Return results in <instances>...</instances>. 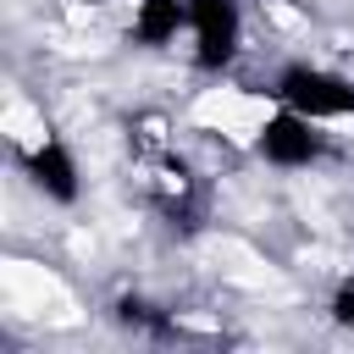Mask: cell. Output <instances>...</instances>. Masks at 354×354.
Instances as JSON below:
<instances>
[{"label": "cell", "instance_id": "cell-4", "mask_svg": "<svg viewBox=\"0 0 354 354\" xmlns=\"http://www.w3.org/2000/svg\"><path fill=\"white\" fill-rule=\"evenodd\" d=\"M17 160H22V177L33 183V194H44L50 205H77V199H83V166H77V149H72L55 127H44Z\"/></svg>", "mask_w": 354, "mask_h": 354}, {"label": "cell", "instance_id": "cell-3", "mask_svg": "<svg viewBox=\"0 0 354 354\" xmlns=\"http://www.w3.org/2000/svg\"><path fill=\"white\" fill-rule=\"evenodd\" d=\"M188 50L199 77H221L243 55V6L238 0H188Z\"/></svg>", "mask_w": 354, "mask_h": 354}, {"label": "cell", "instance_id": "cell-2", "mask_svg": "<svg viewBox=\"0 0 354 354\" xmlns=\"http://www.w3.org/2000/svg\"><path fill=\"white\" fill-rule=\"evenodd\" d=\"M249 149H254V160H266L271 171H310V166H321V160L332 155V138L321 133L315 116H304V111H293V105H271L266 122L254 127Z\"/></svg>", "mask_w": 354, "mask_h": 354}, {"label": "cell", "instance_id": "cell-6", "mask_svg": "<svg viewBox=\"0 0 354 354\" xmlns=\"http://www.w3.org/2000/svg\"><path fill=\"white\" fill-rule=\"evenodd\" d=\"M111 310H116V321H122L127 332H149V337H166V332H171V315H166L160 304H149L144 293H122Z\"/></svg>", "mask_w": 354, "mask_h": 354}, {"label": "cell", "instance_id": "cell-7", "mask_svg": "<svg viewBox=\"0 0 354 354\" xmlns=\"http://www.w3.org/2000/svg\"><path fill=\"white\" fill-rule=\"evenodd\" d=\"M326 315H332V326L354 332V271H348V277H337V288L326 293Z\"/></svg>", "mask_w": 354, "mask_h": 354}, {"label": "cell", "instance_id": "cell-5", "mask_svg": "<svg viewBox=\"0 0 354 354\" xmlns=\"http://www.w3.org/2000/svg\"><path fill=\"white\" fill-rule=\"evenodd\" d=\"M177 33H188V0H133L127 44L166 50V44H177Z\"/></svg>", "mask_w": 354, "mask_h": 354}, {"label": "cell", "instance_id": "cell-1", "mask_svg": "<svg viewBox=\"0 0 354 354\" xmlns=\"http://www.w3.org/2000/svg\"><path fill=\"white\" fill-rule=\"evenodd\" d=\"M260 94H271V105H293L315 122H348L354 116V77H343L321 61H282Z\"/></svg>", "mask_w": 354, "mask_h": 354}]
</instances>
